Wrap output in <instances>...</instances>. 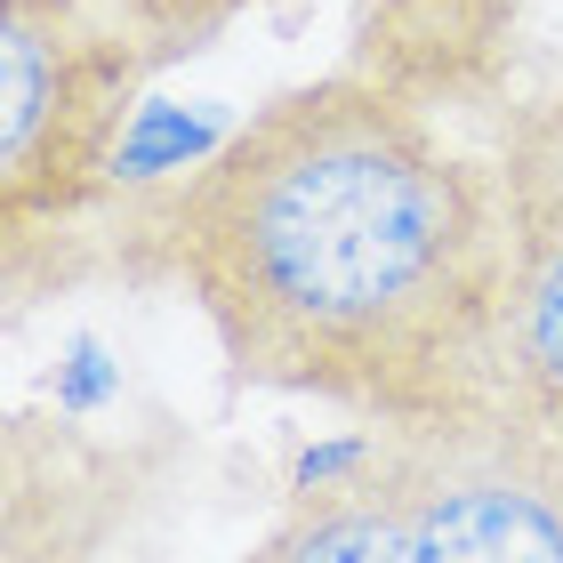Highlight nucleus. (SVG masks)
Segmentation results:
<instances>
[{"label":"nucleus","instance_id":"nucleus-1","mask_svg":"<svg viewBox=\"0 0 563 563\" xmlns=\"http://www.w3.org/2000/svg\"><path fill=\"white\" fill-rule=\"evenodd\" d=\"M137 258L201 314L242 387L419 427L499 378V169L395 81L322 73L137 218Z\"/></svg>","mask_w":563,"mask_h":563},{"label":"nucleus","instance_id":"nucleus-2","mask_svg":"<svg viewBox=\"0 0 563 563\" xmlns=\"http://www.w3.org/2000/svg\"><path fill=\"white\" fill-rule=\"evenodd\" d=\"M145 48L97 0H0V266L24 290L33 250L73 234L113 186L121 130L153 81Z\"/></svg>","mask_w":563,"mask_h":563},{"label":"nucleus","instance_id":"nucleus-3","mask_svg":"<svg viewBox=\"0 0 563 563\" xmlns=\"http://www.w3.org/2000/svg\"><path fill=\"white\" fill-rule=\"evenodd\" d=\"M427 563H563V427L516 395L378 434Z\"/></svg>","mask_w":563,"mask_h":563},{"label":"nucleus","instance_id":"nucleus-4","mask_svg":"<svg viewBox=\"0 0 563 563\" xmlns=\"http://www.w3.org/2000/svg\"><path fill=\"white\" fill-rule=\"evenodd\" d=\"M499 378L563 427V89L523 106L499 145Z\"/></svg>","mask_w":563,"mask_h":563},{"label":"nucleus","instance_id":"nucleus-5","mask_svg":"<svg viewBox=\"0 0 563 563\" xmlns=\"http://www.w3.org/2000/svg\"><path fill=\"white\" fill-rule=\"evenodd\" d=\"M242 563H427V555L387 467L363 459L354 475L314 483L274 531H258Z\"/></svg>","mask_w":563,"mask_h":563},{"label":"nucleus","instance_id":"nucleus-6","mask_svg":"<svg viewBox=\"0 0 563 563\" xmlns=\"http://www.w3.org/2000/svg\"><path fill=\"white\" fill-rule=\"evenodd\" d=\"M97 9H106L153 65H177V57H194V48H210L225 24L242 9H258V0H97Z\"/></svg>","mask_w":563,"mask_h":563}]
</instances>
